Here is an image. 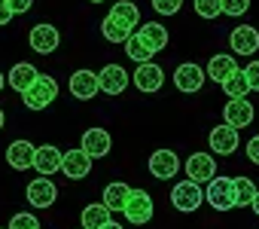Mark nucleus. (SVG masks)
<instances>
[{"label": "nucleus", "instance_id": "1", "mask_svg": "<svg viewBox=\"0 0 259 229\" xmlns=\"http://www.w3.org/2000/svg\"><path fill=\"white\" fill-rule=\"evenodd\" d=\"M55 98H58V83H55L52 77H46V73L22 95V101H25L28 110H43V107H49Z\"/></svg>", "mask_w": 259, "mask_h": 229}, {"label": "nucleus", "instance_id": "2", "mask_svg": "<svg viewBox=\"0 0 259 229\" xmlns=\"http://www.w3.org/2000/svg\"><path fill=\"white\" fill-rule=\"evenodd\" d=\"M204 199L210 202L213 211H229L235 208V177H213L204 189Z\"/></svg>", "mask_w": 259, "mask_h": 229}, {"label": "nucleus", "instance_id": "3", "mask_svg": "<svg viewBox=\"0 0 259 229\" xmlns=\"http://www.w3.org/2000/svg\"><path fill=\"white\" fill-rule=\"evenodd\" d=\"M204 202V189H201V183H195V180H180L174 189H171V205L177 208V211H183V214H189V211H195L198 205Z\"/></svg>", "mask_w": 259, "mask_h": 229}, {"label": "nucleus", "instance_id": "4", "mask_svg": "<svg viewBox=\"0 0 259 229\" xmlns=\"http://www.w3.org/2000/svg\"><path fill=\"white\" fill-rule=\"evenodd\" d=\"M122 214H125L128 223H135V226L150 223L153 220V199H150V193L147 189H132V199H128Z\"/></svg>", "mask_w": 259, "mask_h": 229}, {"label": "nucleus", "instance_id": "5", "mask_svg": "<svg viewBox=\"0 0 259 229\" xmlns=\"http://www.w3.org/2000/svg\"><path fill=\"white\" fill-rule=\"evenodd\" d=\"M253 117H256V110H253V104L247 98H229V104L223 107V123L238 129V132L247 129L253 123Z\"/></svg>", "mask_w": 259, "mask_h": 229}, {"label": "nucleus", "instance_id": "6", "mask_svg": "<svg viewBox=\"0 0 259 229\" xmlns=\"http://www.w3.org/2000/svg\"><path fill=\"white\" fill-rule=\"evenodd\" d=\"M28 43H31L34 52L49 55V52H55V49L61 46V34H58L55 25H34L31 34H28Z\"/></svg>", "mask_w": 259, "mask_h": 229}, {"label": "nucleus", "instance_id": "7", "mask_svg": "<svg viewBox=\"0 0 259 229\" xmlns=\"http://www.w3.org/2000/svg\"><path fill=\"white\" fill-rule=\"evenodd\" d=\"M25 196H28V205H34V208L43 211V208H52V205H55V199H58V186H55L49 177H37V180L28 183Z\"/></svg>", "mask_w": 259, "mask_h": 229}, {"label": "nucleus", "instance_id": "8", "mask_svg": "<svg viewBox=\"0 0 259 229\" xmlns=\"http://www.w3.org/2000/svg\"><path fill=\"white\" fill-rule=\"evenodd\" d=\"M186 177L195 183H210L217 177V162L210 153H192L186 159Z\"/></svg>", "mask_w": 259, "mask_h": 229}, {"label": "nucleus", "instance_id": "9", "mask_svg": "<svg viewBox=\"0 0 259 229\" xmlns=\"http://www.w3.org/2000/svg\"><path fill=\"white\" fill-rule=\"evenodd\" d=\"M207 141H210V150L217 153V156H232L235 150H238V144H241V138H238V129H232V126H213V132L207 135Z\"/></svg>", "mask_w": 259, "mask_h": 229}, {"label": "nucleus", "instance_id": "10", "mask_svg": "<svg viewBox=\"0 0 259 229\" xmlns=\"http://www.w3.org/2000/svg\"><path fill=\"white\" fill-rule=\"evenodd\" d=\"M61 165H64V153H61L55 144H43V147H37L34 168H37L40 177H52L55 171H61Z\"/></svg>", "mask_w": 259, "mask_h": 229}, {"label": "nucleus", "instance_id": "11", "mask_svg": "<svg viewBox=\"0 0 259 229\" xmlns=\"http://www.w3.org/2000/svg\"><path fill=\"white\" fill-rule=\"evenodd\" d=\"M204 80H207V70L198 67V64H192V61L180 64V67L174 70V86H177L180 92H198V89L204 86Z\"/></svg>", "mask_w": 259, "mask_h": 229}, {"label": "nucleus", "instance_id": "12", "mask_svg": "<svg viewBox=\"0 0 259 229\" xmlns=\"http://www.w3.org/2000/svg\"><path fill=\"white\" fill-rule=\"evenodd\" d=\"M89 171H92V156L79 147V150H67L64 153V165H61V174L67 177V180H82V177H89Z\"/></svg>", "mask_w": 259, "mask_h": 229}, {"label": "nucleus", "instance_id": "13", "mask_svg": "<svg viewBox=\"0 0 259 229\" xmlns=\"http://www.w3.org/2000/svg\"><path fill=\"white\" fill-rule=\"evenodd\" d=\"M67 89H70L73 98H79V101H92V98L101 92V83H98V73H92V70H76V73L70 77Z\"/></svg>", "mask_w": 259, "mask_h": 229}, {"label": "nucleus", "instance_id": "14", "mask_svg": "<svg viewBox=\"0 0 259 229\" xmlns=\"http://www.w3.org/2000/svg\"><path fill=\"white\" fill-rule=\"evenodd\" d=\"M180 171V159L174 150H156L150 156V174L159 177V180H171L174 174Z\"/></svg>", "mask_w": 259, "mask_h": 229}, {"label": "nucleus", "instance_id": "15", "mask_svg": "<svg viewBox=\"0 0 259 229\" xmlns=\"http://www.w3.org/2000/svg\"><path fill=\"white\" fill-rule=\"evenodd\" d=\"M98 83H101V92H107V95H122L125 86L132 83V80H128L125 67H119V64H107V67L98 70Z\"/></svg>", "mask_w": 259, "mask_h": 229}, {"label": "nucleus", "instance_id": "16", "mask_svg": "<svg viewBox=\"0 0 259 229\" xmlns=\"http://www.w3.org/2000/svg\"><path fill=\"white\" fill-rule=\"evenodd\" d=\"M34 156H37V147H34L31 141H13V144L7 147V162H10V168H16V171L34 168Z\"/></svg>", "mask_w": 259, "mask_h": 229}, {"label": "nucleus", "instance_id": "17", "mask_svg": "<svg viewBox=\"0 0 259 229\" xmlns=\"http://www.w3.org/2000/svg\"><path fill=\"white\" fill-rule=\"evenodd\" d=\"M229 43H232V49L238 55H256V49H259V31L253 25H238L232 31V37H229Z\"/></svg>", "mask_w": 259, "mask_h": 229}, {"label": "nucleus", "instance_id": "18", "mask_svg": "<svg viewBox=\"0 0 259 229\" xmlns=\"http://www.w3.org/2000/svg\"><path fill=\"white\" fill-rule=\"evenodd\" d=\"M132 83L141 89V92H159L162 89V83H165V73H162V67L159 64H138V70H135V77H132Z\"/></svg>", "mask_w": 259, "mask_h": 229}, {"label": "nucleus", "instance_id": "19", "mask_svg": "<svg viewBox=\"0 0 259 229\" xmlns=\"http://www.w3.org/2000/svg\"><path fill=\"white\" fill-rule=\"evenodd\" d=\"M135 34L141 37V43H144L153 55L168 46V31H165V25H159V22H147V25H141V31H135Z\"/></svg>", "mask_w": 259, "mask_h": 229}, {"label": "nucleus", "instance_id": "20", "mask_svg": "<svg viewBox=\"0 0 259 229\" xmlns=\"http://www.w3.org/2000/svg\"><path fill=\"white\" fill-rule=\"evenodd\" d=\"M37 80H40L37 67H34V64H25V61H22V64H16V67L10 70V77H7V83H10L19 95H25V92H28Z\"/></svg>", "mask_w": 259, "mask_h": 229}, {"label": "nucleus", "instance_id": "21", "mask_svg": "<svg viewBox=\"0 0 259 229\" xmlns=\"http://www.w3.org/2000/svg\"><path fill=\"white\" fill-rule=\"evenodd\" d=\"M110 135L104 132V129H89L85 135H82V150L92 156V159H101V156H107L110 153Z\"/></svg>", "mask_w": 259, "mask_h": 229}, {"label": "nucleus", "instance_id": "22", "mask_svg": "<svg viewBox=\"0 0 259 229\" xmlns=\"http://www.w3.org/2000/svg\"><path fill=\"white\" fill-rule=\"evenodd\" d=\"M107 16L116 19L119 25H125L128 31H138V25H141V10L132 4V0H116V7H113Z\"/></svg>", "mask_w": 259, "mask_h": 229}, {"label": "nucleus", "instance_id": "23", "mask_svg": "<svg viewBox=\"0 0 259 229\" xmlns=\"http://www.w3.org/2000/svg\"><path fill=\"white\" fill-rule=\"evenodd\" d=\"M232 73H238V61L232 58V55H213L210 61H207V77L213 80V83H226Z\"/></svg>", "mask_w": 259, "mask_h": 229}, {"label": "nucleus", "instance_id": "24", "mask_svg": "<svg viewBox=\"0 0 259 229\" xmlns=\"http://www.w3.org/2000/svg\"><path fill=\"white\" fill-rule=\"evenodd\" d=\"M128 199H132V186H128V183H122V180L107 183V189H104V205H107L110 211H125Z\"/></svg>", "mask_w": 259, "mask_h": 229}, {"label": "nucleus", "instance_id": "25", "mask_svg": "<svg viewBox=\"0 0 259 229\" xmlns=\"http://www.w3.org/2000/svg\"><path fill=\"white\" fill-rule=\"evenodd\" d=\"M110 214H113V211L101 202V205H85L79 220H82V226H85V229H101V226H107V223L113 220Z\"/></svg>", "mask_w": 259, "mask_h": 229}, {"label": "nucleus", "instance_id": "26", "mask_svg": "<svg viewBox=\"0 0 259 229\" xmlns=\"http://www.w3.org/2000/svg\"><path fill=\"white\" fill-rule=\"evenodd\" d=\"M101 34H104L110 43H122V46H125V43H128V37H132L135 31H128L125 25H119L116 19H110V16H107V19L101 22Z\"/></svg>", "mask_w": 259, "mask_h": 229}, {"label": "nucleus", "instance_id": "27", "mask_svg": "<svg viewBox=\"0 0 259 229\" xmlns=\"http://www.w3.org/2000/svg\"><path fill=\"white\" fill-rule=\"evenodd\" d=\"M223 92H226L229 98H247V92H253V89H250L244 70H238V73H232V77L223 83Z\"/></svg>", "mask_w": 259, "mask_h": 229}, {"label": "nucleus", "instance_id": "28", "mask_svg": "<svg viewBox=\"0 0 259 229\" xmlns=\"http://www.w3.org/2000/svg\"><path fill=\"white\" fill-rule=\"evenodd\" d=\"M125 55L132 58V61H138V64H150V58H153V52L141 43V37H138V34L128 37V43H125Z\"/></svg>", "mask_w": 259, "mask_h": 229}, {"label": "nucleus", "instance_id": "29", "mask_svg": "<svg viewBox=\"0 0 259 229\" xmlns=\"http://www.w3.org/2000/svg\"><path fill=\"white\" fill-rule=\"evenodd\" d=\"M256 183L250 180V177H235V202H238V208L241 205H253V199H256Z\"/></svg>", "mask_w": 259, "mask_h": 229}, {"label": "nucleus", "instance_id": "30", "mask_svg": "<svg viewBox=\"0 0 259 229\" xmlns=\"http://www.w3.org/2000/svg\"><path fill=\"white\" fill-rule=\"evenodd\" d=\"M192 7L201 19H217L223 16V0H192Z\"/></svg>", "mask_w": 259, "mask_h": 229}, {"label": "nucleus", "instance_id": "31", "mask_svg": "<svg viewBox=\"0 0 259 229\" xmlns=\"http://www.w3.org/2000/svg\"><path fill=\"white\" fill-rule=\"evenodd\" d=\"M10 229H40V220H37L34 214L22 211V214H16V217L10 220Z\"/></svg>", "mask_w": 259, "mask_h": 229}, {"label": "nucleus", "instance_id": "32", "mask_svg": "<svg viewBox=\"0 0 259 229\" xmlns=\"http://www.w3.org/2000/svg\"><path fill=\"white\" fill-rule=\"evenodd\" d=\"M250 10V0H223V16H244Z\"/></svg>", "mask_w": 259, "mask_h": 229}, {"label": "nucleus", "instance_id": "33", "mask_svg": "<svg viewBox=\"0 0 259 229\" xmlns=\"http://www.w3.org/2000/svg\"><path fill=\"white\" fill-rule=\"evenodd\" d=\"M180 7H183V0H153V10L159 16H174L180 13Z\"/></svg>", "mask_w": 259, "mask_h": 229}, {"label": "nucleus", "instance_id": "34", "mask_svg": "<svg viewBox=\"0 0 259 229\" xmlns=\"http://www.w3.org/2000/svg\"><path fill=\"white\" fill-rule=\"evenodd\" d=\"M244 77H247L250 89H253V92H259V61H250V64L244 67Z\"/></svg>", "mask_w": 259, "mask_h": 229}, {"label": "nucleus", "instance_id": "35", "mask_svg": "<svg viewBox=\"0 0 259 229\" xmlns=\"http://www.w3.org/2000/svg\"><path fill=\"white\" fill-rule=\"evenodd\" d=\"M10 4V10L16 13V16H22V13H28L31 7H34V0H7Z\"/></svg>", "mask_w": 259, "mask_h": 229}, {"label": "nucleus", "instance_id": "36", "mask_svg": "<svg viewBox=\"0 0 259 229\" xmlns=\"http://www.w3.org/2000/svg\"><path fill=\"white\" fill-rule=\"evenodd\" d=\"M247 156H250V162H253V165H259V135L247 141Z\"/></svg>", "mask_w": 259, "mask_h": 229}, {"label": "nucleus", "instance_id": "37", "mask_svg": "<svg viewBox=\"0 0 259 229\" xmlns=\"http://www.w3.org/2000/svg\"><path fill=\"white\" fill-rule=\"evenodd\" d=\"M13 10H10V4H7V0H0V28H4V25H10L13 22Z\"/></svg>", "mask_w": 259, "mask_h": 229}, {"label": "nucleus", "instance_id": "38", "mask_svg": "<svg viewBox=\"0 0 259 229\" xmlns=\"http://www.w3.org/2000/svg\"><path fill=\"white\" fill-rule=\"evenodd\" d=\"M101 229H122V226H119L116 220H110V223H107V226H101Z\"/></svg>", "mask_w": 259, "mask_h": 229}, {"label": "nucleus", "instance_id": "39", "mask_svg": "<svg viewBox=\"0 0 259 229\" xmlns=\"http://www.w3.org/2000/svg\"><path fill=\"white\" fill-rule=\"evenodd\" d=\"M250 208H253V211L259 214V193H256V199H253V205H250Z\"/></svg>", "mask_w": 259, "mask_h": 229}, {"label": "nucleus", "instance_id": "40", "mask_svg": "<svg viewBox=\"0 0 259 229\" xmlns=\"http://www.w3.org/2000/svg\"><path fill=\"white\" fill-rule=\"evenodd\" d=\"M4 123H7V117H4V110H0V129H4Z\"/></svg>", "mask_w": 259, "mask_h": 229}, {"label": "nucleus", "instance_id": "41", "mask_svg": "<svg viewBox=\"0 0 259 229\" xmlns=\"http://www.w3.org/2000/svg\"><path fill=\"white\" fill-rule=\"evenodd\" d=\"M4 86H7V77H4V73H0V89H4Z\"/></svg>", "mask_w": 259, "mask_h": 229}, {"label": "nucleus", "instance_id": "42", "mask_svg": "<svg viewBox=\"0 0 259 229\" xmlns=\"http://www.w3.org/2000/svg\"><path fill=\"white\" fill-rule=\"evenodd\" d=\"M89 4H104V0H89Z\"/></svg>", "mask_w": 259, "mask_h": 229}, {"label": "nucleus", "instance_id": "43", "mask_svg": "<svg viewBox=\"0 0 259 229\" xmlns=\"http://www.w3.org/2000/svg\"><path fill=\"white\" fill-rule=\"evenodd\" d=\"M79 229H85V226H79Z\"/></svg>", "mask_w": 259, "mask_h": 229}, {"label": "nucleus", "instance_id": "44", "mask_svg": "<svg viewBox=\"0 0 259 229\" xmlns=\"http://www.w3.org/2000/svg\"><path fill=\"white\" fill-rule=\"evenodd\" d=\"M7 229H10V226H7Z\"/></svg>", "mask_w": 259, "mask_h": 229}]
</instances>
